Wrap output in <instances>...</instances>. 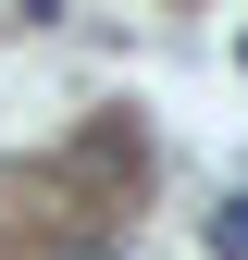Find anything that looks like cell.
I'll return each instance as SVG.
<instances>
[{
	"label": "cell",
	"instance_id": "cell-1",
	"mask_svg": "<svg viewBox=\"0 0 248 260\" xmlns=\"http://www.w3.org/2000/svg\"><path fill=\"white\" fill-rule=\"evenodd\" d=\"M199 248H211V260H248V186H236L211 223H199Z\"/></svg>",
	"mask_w": 248,
	"mask_h": 260
},
{
	"label": "cell",
	"instance_id": "cell-2",
	"mask_svg": "<svg viewBox=\"0 0 248 260\" xmlns=\"http://www.w3.org/2000/svg\"><path fill=\"white\" fill-rule=\"evenodd\" d=\"M38 260H112V248H100V236H50Z\"/></svg>",
	"mask_w": 248,
	"mask_h": 260
}]
</instances>
